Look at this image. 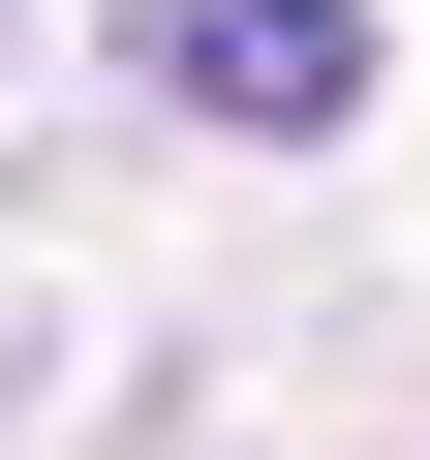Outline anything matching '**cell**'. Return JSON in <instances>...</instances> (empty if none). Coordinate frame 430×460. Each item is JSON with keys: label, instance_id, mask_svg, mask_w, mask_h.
<instances>
[{"label": "cell", "instance_id": "1", "mask_svg": "<svg viewBox=\"0 0 430 460\" xmlns=\"http://www.w3.org/2000/svg\"><path fill=\"white\" fill-rule=\"evenodd\" d=\"M184 123H369V0H154Z\"/></svg>", "mask_w": 430, "mask_h": 460}]
</instances>
